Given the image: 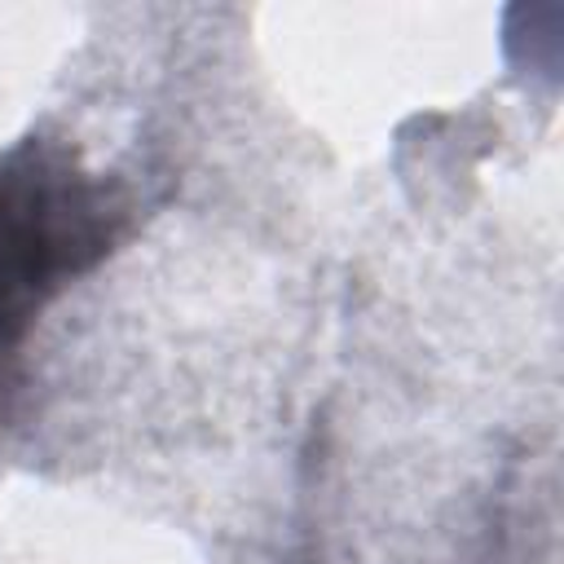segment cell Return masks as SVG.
<instances>
[{
  "instance_id": "1",
  "label": "cell",
  "mask_w": 564,
  "mask_h": 564,
  "mask_svg": "<svg viewBox=\"0 0 564 564\" xmlns=\"http://www.w3.org/2000/svg\"><path fill=\"white\" fill-rule=\"evenodd\" d=\"M115 194L66 154L22 145L0 159V410L40 313L115 242Z\"/></svg>"
}]
</instances>
